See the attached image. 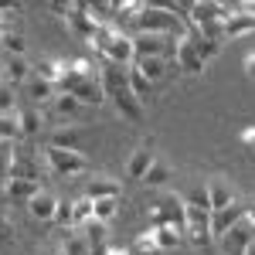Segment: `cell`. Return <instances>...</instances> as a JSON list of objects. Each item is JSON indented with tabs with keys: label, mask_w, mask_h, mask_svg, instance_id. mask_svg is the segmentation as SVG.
I'll list each match as a JSON object with an SVG mask.
<instances>
[{
	"label": "cell",
	"mask_w": 255,
	"mask_h": 255,
	"mask_svg": "<svg viewBox=\"0 0 255 255\" xmlns=\"http://www.w3.org/2000/svg\"><path fill=\"white\" fill-rule=\"evenodd\" d=\"M55 92H65V96L79 99L82 106H102L106 96L99 89V79H96V68L89 61H61V72L55 79Z\"/></svg>",
	"instance_id": "obj_1"
},
{
	"label": "cell",
	"mask_w": 255,
	"mask_h": 255,
	"mask_svg": "<svg viewBox=\"0 0 255 255\" xmlns=\"http://www.w3.org/2000/svg\"><path fill=\"white\" fill-rule=\"evenodd\" d=\"M136 34H180V17L170 14L163 3H143L133 17Z\"/></svg>",
	"instance_id": "obj_2"
},
{
	"label": "cell",
	"mask_w": 255,
	"mask_h": 255,
	"mask_svg": "<svg viewBox=\"0 0 255 255\" xmlns=\"http://www.w3.org/2000/svg\"><path fill=\"white\" fill-rule=\"evenodd\" d=\"M187 20L197 27V34L208 41H221V3H204V0H194L187 3Z\"/></svg>",
	"instance_id": "obj_3"
},
{
	"label": "cell",
	"mask_w": 255,
	"mask_h": 255,
	"mask_svg": "<svg viewBox=\"0 0 255 255\" xmlns=\"http://www.w3.org/2000/svg\"><path fill=\"white\" fill-rule=\"evenodd\" d=\"M133 61L136 58H163L167 65L174 61L177 34H133Z\"/></svg>",
	"instance_id": "obj_4"
},
{
	"label": "cell",
	"mask_w": 255,
	"mask_h": 255,
	"mask_svg": "<svg viewBox=\"0 0 255 255\" xmlns=\"http://www.w3.org/2000/svg\"><path fill=\"white\" fill-rule=\"evenodd\" d=\"M218 242H221V252L225 255H255V221H252V215H245L238 225H232Z\"/></svg>",
	"instance_id": "obj_5"
},
{
	"label": "cell",
	"mask_w": 255,
	"mask_h": 255,
	"mask_svg": "<svg viewBox=\"0 0 255 255\" xmlns=\"http://www.w3.org/2000/svg\"><path fill=\"white\" fill-rule=\"evenodd\" d=\"M44 163L48 170L58 177H75L89 167V157L79 150H55V146H44Z\"/></svg>",
	"instance_id": "obj_6"
},
{
	"label": "cell",
	"mask_w": 255,
	"mask_h": 255,
	"mask_svg": "<svg viewBox=\"0 0 255 255\" xmlns=\"http://www.w3.org/2000/svg\"><path fill=\"white\" fill-rule=\"evenodd\" d=\"M10 180H31L41 184L44 180V163L31 146H14V160H10Z\"/></svg>",
	"instance_id": "obj_7"
},
{
	"label": "cell",
	"mask_w": 255,
	"mask_h": 255,
	"mask_svg": "<svg viewBox=\"0 0 255 255\" xmlns=\"http://www.w3.org/2000/svg\"><path fill=\"white\" fill-rule=\"evenodd\" d=\"M245 215H252L245 201H232V204H225L221 211H211V238H221L232 225H238Z\"/></svg>",
	"instance_id": "obj_8"
},
{
	"label": "cell",
	"mask_w": 255,
	"mask_h": 255,
	"mask_svg": "<svg viewBox=\"0 0 255 255\" xmlns=\"http://www.w3.org/2000/svg\"><path fill=\"white\" fill-rule=\"evenodd\" d=\"M82 143H85V129H82L79 123L58 126V129H51L48 139H44V146H55V150H79V153H82Z\"/></svg>",
	"instance_id": "obj_9"
},
{
	"label": "cell",
	"mask_w": 255,
	"mask_h": 255,
	"mask_svg": "<svg viewBox=\"0 0 255 255\" xmlns=\"http://www.w3.org/2000/svg\"><path fill=\"white\" fill-rule=\"evenodd\" d=\"M102 61H113V65H133V41H129V34L126 31H116L113 38H109V44L102 48Z\"/></svg>",
	"instance_id": "obj_10"
},
{
	"label": "cell",
	"mask_w": 255,
	"mask_h": 255,
	"mask_svg": "<svg viewBox=\"0 0 255 255\" xmlns=\"http://www.w3.org/2000/svg\"><path fill=\"white\" fill-rule=\"evenodd\" d=\"M153 208H157V215L163 218L167 228H174L177 235H184V201H180V197L177 194H163Z\"/></svg>",
	"instance_id": "obj_11"
},
{
	"label": "cell",
	"mask_w": 255,
	"mask_h": 255,
	"mask_svg": "<svg viewBox=\"0 0 255 255\" xmlns=\"http://www.w3.org/2000/svg\"><path fill=\"white\" fill-rule=\"evenodd\" d=\"M82 113H85V106H82L79 99L65 96V92H55V96H51V116L58 119L61 126H68V123H79Z\"/></svg>",
	"instance_id": "obj_12"
},
{
	"label": "cell",
	"mask_w": 255,
	"mask_h": 255,
	"mask_svg": "<svg viewBox=\"0 0 255 255\" xmlns=\"http://www.w3.org/2000/svg\"><path fill=\"white\" fill-rule=\"evenodd\" d=\"M204 194H208V208H211V211H221L225 204L238 201L235 187H232L225 177H211V180H204Z\"/></svg>",
	"instance_id": "obj_13"
},
{
	"label": "cell",
	"mask_w": 255,
	"mask_h": 255,
	"mask_svg": "<svg viewBox=\"0 0 255 255\" xmlns=\"http://www.w3.org/2000/svg\"><path fill=\"white\" fill-rule=\"evenodd\" d=\"M252 27H255V10H252V3H249L245 10H238V14H232V17L221 20V41H225V38L252 34Z\"/></svg>",
	"instance_id": "obj_14"
},
{
	"label": "cell",
	"mask_w": 255,
	"mask_h": 255,
	"mask_svg": "<svg viewBox=\"0 0 255 255\" xmlns=\"http://www.w3.org/2000/svg\"><path fill=\"white\" fill-rule=\"evenodd\" d=\"M174 61H177V68H180L184 75H201V72H204V61H201V58L194 55V48H191V41H187V38H180V34H177Z\"/></svg>",
	"instance_id": "obj_15"
},
{
	"label": "cell",
	"mask_w": 255,
	"mask_h": 255,
	"mask_svg": "<svg viewBox=\"0 0 255 255\" xmlns=\"http://www.w3.org/2000/svg\"><path fill=\"white\" fill-rule=\"evenodd\" d=\"M109 102L116 106V113H119L123 119H129V123H143V113H146V109H143V106L136 102V96H133L129 89H123V92H113V96H109Z\"/></svg>",
	"instance_id": "obj_16"
},
{
	"label": "cell",
	"mask_w": 255,
	"mask_h": 255,
	"mask_svg": "<svg viewBox=\"0 0 255 255\" xmlns=\"http://www.w3.org/2000/svg\"><path fill=\"white\" fill-rule=\"evenodd\" d=\"M55 204H58V197L48 194V191L41 187L38 194L27 201V215L34 218V221H51V218H55Z\"/></svg>",
	"instance_id": "obj_17"
},
{
	"label": "cell",
	"mask_w": 255,
	"mask_h": 255,
	"mask_svg": "<svg viewBox=\"0 0 255 255\" xmlns=\"http://www.w3.org/2000/svg\"><path fill=\"white\" fill-rule=\"evenodd\" d=\"M153 160H157V153H153L150 146H136V150L129 153V160H126V174L133 177V180H143V174L150 170Z\"/></svg>",
	"instance_id": "obj_18"
},
{
	"label": "cell",
	"mask_w": 255,
	"mask_h": 255,
	"mask_svg": "<svg viewBox=\"0 0 255 255\" xmlns=\"http://www.w3.org/2000/svg\"><path fill=\"white\" fill-rule=\"evenodd\" d=\"M38 191H41V184H31V180H7L3 201H10V204H27Z\"/></svg>",
	"instance_id": "obj_19"
},
{
	"label": "cell",
	"mask_w": 255,
	"mask_h": 255,
	"mask_svg": "<svg viewBox=\"0 0 255 255\" xmlns=\"http://www.w3.org/2000/svg\"><path fill=\"white\" fill-rule=\"evenodd\" d=\"M126 82H129V92L136 96V102L143 106V109H146V102H153V99H157V85H153V82H146L143 75H136L133 68H126Z\"/></svg>",
	"instance_id": "obj_20"
},
{
	"label": "cell",
	"mask_w": 255,
	"mask_h": 255,
	"mask_svg": "<svg viewBox=\"0 0 255 255\" xmlns=\"http://www.w3.org/2000/svg\"><path fill=\"white\" fill-rule=\"evenodd\" d=\"M129 68H133L136 75H143L146 82H153V85H157L160 79H167V61L163 58H136Z\"/></svg>",
	"instance_id": "obj_21"
},
{
	"label": "cell",
	"mask_w": 255,
	"mask_h": 255,
	"mask_svg": "<svg viewBox=\"0 0 255 255\" xmlns=\"http://www.w3.org/2000/svg\"><path fill=\"white\" fill-rule=\"evenodd\" d=\"M65 20H68V31H72V34H79L82 41H92L96 24H92V20H89V14L82 10V3H75V7H72V14H68Z\"/></svg>",
	"instance_id": "obj_22"
},
{
	"label": "cell",
	"mask_w": 255,
	"mask_h": 255,
	"mask_svg": "<svg viewBox=\"0 0 255 255\" xmlns=\"http://www.w3.org/2000/svg\"><path fill=\"white\" fill-rule=\"evenodd\" d=\"M17 126H20V136H38L44 129V119L34 106H24V109H17Z\"/></svg>",
	"instance_id": "obj_23"
},
{
	"label": "cell",
	"mask_w": 255,
	"mask_h": 255,
	"mask_svg": "<svg viewBox=\"0 0 255 255\" xmlns=\"http://www.w3.org/2000/svg\"><path fill=\"white\" fill-rule=\"evenodd\" d=\"M119 191H123V187H119L113 177H96V180L85 187V197H89V201H99V197H119Z\"/></svg>",
	"instance_id": "obj_24"
},
{
	"label": "cell",
	"mask_w": 255,
	"mask_h": 255,
	"mask_svg": "<svg viewBox=\"0 0 255 255\" xmlns=\"http://www.w3.org/2000/svg\"><path fill=\"white\" fill-rule=\"evenodd\" d=\"M150 235H153V245H157V249H163V252H174V249H180V245H184V235H177L174 228H167V225L153 228Z\"/></svg>",
	"instance_id": "obj_25"
},
{
	"label": "cell",
	"mask_w": 255,
	"mask_h": 255,
	"mask_svg": "<svg viewBox=\"0 0 255 255\" xmlns=\"http://www.w3.org/2000/svg\"><path fill=\"white\" fill-rule=\"evenodd\" d=\"M116 208H119V197H99V201H92V218L99 225H109L116 218Z\"/></svg>",
	"instance_id": "obj_26"
},
{
	"label": "cell",
	"mask_w": 255,
	"mask_h": 255,
	"mask_svg": "<svg viewBox=\"0 0 255 255\" xmlns=\"http://www.w3.org/2000/svg\"><path fill=\"white\" fill-rule=\"evenodd\" d=\"M51 96H55V85H51V82L38 79V75L27 79V99H31V102H51Z\"/></svg>",
	"instance_id": "obj_27"
},
{
	"label": "cell",
	"mask_w": 255,
	"mask_h": 255,
	"mask_svg": "<svg viewBox=\"0 0 255 255\" xmlns=\"http://www.w3.org/2000/svg\"><path fill=\"white\" fill-rule=\"evenodd\" d=\"M3 75H7V85H10V82H27L31 79V65H27L24 58H7Z\"/></svg>",
	"instance_id": "obj_28"
},
{
	"label": "cell",
	"mask_w": 255,
	"mask_h": 255,
	"mask_svg": "<svg viewBox=\"0 0 255 255\" xmlns=\"http://www.w3.org/2000/svg\"><path fill=\"white\" fill-rule=\"evenodd\" d=\"M20 139V126H17V109L0 116V143H17Z\"/></svg>",
	"instance_id": "obj_29"
},
{
	"label": "cell",
	"mask_w": 255,
	"mask_h": 255,
	"mask_svg": "<svg viewBox=\"0 0 255 255\" xmlns=\"http://www.w3.org/2000/svg\"><path fill=\"white\" fill-rule=\"evenodd\" d=\"M89 218H92V201H89L85 194L75 197V201H72V228H82Z\"/></svg>",
	"instance_id": "obj_30"
},
{
	"label": "cell",
	"mask_w": 255,
	"mask_h": 255,
	"mask_svg": "<svg viewBox=\"0 0 255 255\" xmlns=\"http://www.w3.org/2000/svg\"><path fill=\"white\" fill-rule=\"evenodd\" d=\"M106 228H109V225H99L96 218H89V221L82 225V238H85L89 245H106Z\"/></svg>",
	"instance_id": "obj_31"
},
{
	"label": "cell",
	"mask_w": 255,
	"mask_h": 255,
	"mask_svg": "<svg viewBox=\"0 0 255 255\" xmlns=\"http://www.w3.org/2000/svg\"><path fill=\"white\" fill-rule=\"evenodd\" d=\"M58 252L61 255H89V242L82 238V232H68V238H65V245Z\"/></svg>",
	"instance_id": "obj_32"
},
{
	"label": "cell",
	"mask_w": 255,
	"mask_h": 255,
	"mask_svg": "<svg viewBox=\"0 0 255 255\" xmlns=\"http://www.w3.org/2000/svg\"><path fill=\"white\" fill-rule=\"evenodd\" d=\"M14 146L17 143H0V191L10 180V160H14Z\"/></svg>",
	"instance_id": "obj_33"
},
{
	"label": "cell",
	"mask_w": 255,
	"mask_h": 255,
	"mask_svg": "<svg viewBox=\"0 0 255 255\" xmlns=\"http://www.w3.org/2000/svg\"><path fill=\"white\" fill-rule=\"evenodd\" d=\"M143 180H146V184H167V180H170V167L157 157L153 163H150V170L143 174Z\"/></svg>",
	"instance_id": "obj_34"
},
{
	"label": "cell",
	"mask_w": 255,
	"mask_h": 255,
	"mask_svg": "<svg viewBox=\"0 0 255 255\" xmlns=\"http://www.w3.org/2000/svg\"><path fill=\"white\" fill-rule=\"evenodd\" d=\"M180 201H184L187 208H201V211H211V208H208V194H204V184L191 187V191H187V194L180 197Z\"/></svg>",
	"instance_id": "obj_35"
},
{
	"label": "cell",
	"mask_w": 255,
	"mask_h": 255,
	"mask_svg": "<svg viewBox=\"0 0 255 255\" xmlns=\"http://www.w3.org/2000/svg\"><path fill=\"white\" fill-rule=\"evenodd\" d=\"M17 109V92H14V85H0V116H7V113H14Z\"/></svg>",
	"instance_id": "obj_36"
},
{
	"label": "cell",
	"mask_w": 255,
	"mask_h": 255,
	"mask_svg": "<svg viewBox=\"0 0 255 255\" xmlns=\"http://www.w3.org/2000/svg\"><path fill=\"white\" fill-rule=\"evenodd\" d=\"M0 44L10 51V58H20V55H24V38H20L17 31H7V34L0 38Z\"/></svg>",
	"instance_id": "obj_37"
},
{
	"label": "cell",
	"mask_w": 255,
	"mask_h": 255,
	"mask_svg": "<svg viewBox=\"0 0 255 255\" xmlns=\"http://www.w3.org/2000/svg\"><path fill=\"white\" fill-rule=\"evenodd\" d=\"M51 221L72 232V201H58V204H55V218H51Z\"/></svg>",
	"instance_id": "obj_38"
},
{
	"label": "cell",
	"mask_w": 255,
	"mask_h": 255,
	"mask_svg": "<svg viewBox=\"0 0 255 255\" xmlns=\"http://www.w3.org/2000/svg\"><path fill=\"white\" fill-rule=\"evenodd\" d=\"M58 72H61V61H41L38 68H34V75L44 82H51L55 85V79H58Z\"/></svg>",
	"instance_id": "obj_39"
},
{
	"label": "cell",
	"mask_w": 255,
	"mask_h": 255,
	"mask_svg": "<svg viewBox=\"0 0 255 255\" xmlns=\"http://www.w3.org/2000/svg\"><path fill=\"white\" fill-rule=\"evenodd\" d=\"M7 238H10V221H7V211L0 204V242H7Z\"/></svg>",
	"instance_id": "obj_40"
},
{
	"label": "cell",
	"mask_w": 255,
	"mask_h": 255,
	"mask_svg": "<svg viewBox=\"0 0 255 255\" xmlns=\"http://www.w3.org/2000/svg\"><path fill=\"white\" fill-rule=\"evenodd\" d=\"M136 249H139V252H150V249H157V245H153V235H139Z\"/></svg>",
	"instance_id": "obj_41"
},
{
	"label": "cell",
	"mask_w": 255,
	"mask_h": 255,
	"mask_svg": "<svg viewBox=\"0 0 255 255\" xmlns=\"http://www.w3.org/2000/svg\"><path fill=\"white\" fill-rule=\"evenodd\" d=\"M109 252V245H89V255H106Z\"/></svg>",
	"instance_id": "obj_42"
},
{
	"label": "cell",
	"mask_w": 255,
	"mask_h": 255,
	"mask_svg": "<svg viewBox=\"0 0 255 255\" xmlns=\"http://www.w3.org/2000/svg\"><path fill=\"white\" fill-rule=\"evenodd\" d=\"M245 72H249V75L255 72V55H249V58H245Z\"/></svg>",
	"instance_id": "obj_43"
},
{
	"label": "cell",
	"mask_w": 255,
	"mask_h": 255,
	"mask_svg": "<svg viewBox=\"0 0 255 255\" xmlns=\"http://www.w3.org/2000/svg\"><path fill=\"white\" fill-rule=\"evenodd\" d=\"M38 255H61V252H58V249H41Z\"/></svg>",
	"instance_id": "obj_44"
},
{
	"label": "cell",
	"mask_w": 255,
	"mask_h": 255,
	"mask_svg": "<svg viewBox=\"0 0 255 255\" xmlns=\"http://www.w3.org/2000/svg\"><path fill=\"white\" fill-rule=\"evenodd\" d=\"M106 255H129V252H126V249H109Z\"/></svg>",
	"instance_id": "obj_45"
},
{
	"label": "cell",
	"mask_w": 255,
	"mask_h": 255,
	"mask_svg": "<svg viewBox=\"0 0 255 255\" xmlns=\"http://www.w3.org/2000/svg\"><path fill=\"white\" fill-rule=\"evenodd\" d=\"M7 31H10V27H3V24H0V38H3V34H7Z\"/></svg>",
	"instance_id": "obj_46"
}]
</instances>
